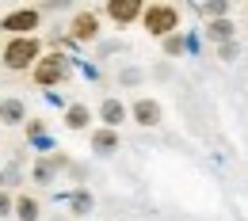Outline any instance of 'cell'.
<instances>
[{
    "label": "cell",
    "instance_id": "obj_1",
    "mask_svg": "<svg viewBox=\"0 0 248 221\" xmlns=\"http://www.w3.org/2000/svg\"><path fill=\"white\" fill-rule=\"evenodd\" d=\"M34 58H38V42H34V38H12L8 50H4L8 69H27Z\"/></svg>",
    "mask_w": 248,
    "mask_h": 221
},
{
    "label": "cell",
    "instance_id": "obj_2",
    "mask_svg": "<svg viewBox=\"0 0 248 221\" xmlns=\"http://www.w3.org/2000/svg\"><path fill=\"white\" fill-rule=\"evenodd\" d=\"M176 23H180V12H176V8H164V4H160V8H149V12H145V27L153 34H172Z\"/></svg>",
    "mask_w": 248,
    "mask_h": 221
},
{
    "label": "cell",
    "instance_id": "obj_3",
    "mask_svg": "<svg viewBox=\"0 0 248 221\" xmlns=\"http://www.w3.org/2000/svg\"><path fill=\"white\" fill-rule=\"evenodd\" d=\"M65 58H46V61L38 65V73H34V80L38 84H58V80H65Z\"/></svg>",
    "mask_w": 248,
    "mask_h": 221
},
{
    "label": "cell",
    "instance_id": "obj_4",
    "mask_svg": "<svg viewBox=\"0 0 248 221\" xmlns=\"http://www.w3.org/2000/svg\"><path fill=\"white\" fill-rule=\"evenodd\" d=\"M138 12H141V4H138V0H115V4H107V15H111V19H119V23L138 19Z\"/></svg>",
    "mask_w": 248,
    "mask_h": 221
},
{
    "label": "cell",
    "instance_id": "obj_5",
    "mask_svg": "<svg viewBox=\"0 0 248 221\" xmlns=\"http://www.w3.org/2000/svg\"><path fill=\"white\" fill-rule=\"evenodd\" d=\"M134 118H138L141 126H156V122H160V107H156L153 99H138V103H134Z\"/></svg>",
    "mask_w": 248,
    "mask_h": 221
},
{
    "label": "cell",
    "instance_id": "obj_6",
    "mask_svg": "<svg viewBox=\"0 0 248 221\" xmlns=\"http://www.w3.org/2000/svg\"><path fill=\"white\" fill-rule=\"evenodd\" d=\"M4 27H8V31H19V34L34 31V27H38V12H12Z\"/></svg>",
    "mask_w": 248,
    "mask_h": 221
},
{
    "label": "cell",
    "instance_id": "obj_7",
    "mask_svg": "<svg viewBox=\"0 0 248 221\" xmlns=\"http://www.w3.org/2000/svg\"><path fill=\"white\" fill-rule=\"evenodd\" d=\"M95 15H88V12H80L77 19H73V38H80V42H88V38H95Z\"/></svg>",
    "mask_w": 248,
    "mask_h": 221
},
{
    "label": "cell",
    "instance_id": "obj_8",
    "mask_svg": "<svg viewBox=\"0 0 248 221\" xmlns=\"http://www.w3.org/2000/svg\"><path fill=\"white\" fill-rule=\"evenodd\" d=\"M99 115H103V122H107V126H119V122L126 118V107L119 103V99H107V103L99 107Z\"/></svg>",
    "mask_w": 248,
    "mask_h": 221
},
{
    "label": "cell",
    "instance_id": "obj_9",
    "mask_svg": "<svg viewBox=\"0 0 248 221\" xmlns=\"http://www.w3.org/2000/svg\"><path fill=\"white\" fill-rule=\"evenodd\" d=\"M88 118H92V115H88V107H80V103H77V107H69L65 126H69V130H84V126H88Z\"/></svg>",
    "mask_w": 248,
    "mask_h": 221
},
{
    "label": "cell",
    "instance_id": "obj_10",
    "mask_svg": "<svg viewBox=\"0 0 248 221\" xmlns=\"http://www.w3.org/2000/svg\"><path fill=\"white\" fill-rule=\"evenodd\" d=\"M115 145H119L115 130H99V133H92V149H95V153H111Z\"/></svg>",
    "mask_w": 248,
    "mask_h": 221
},
{
    "label": "cell",
    "instance_id": "obj_11",
    "mask_svg": "<svg viewBox=\"0 0 248 221\" xmlns=\"http://www.w3.org/2000/svg\"><path fill=\"white\" fill-rule=\"evenodd\" d=\"M0 115H4V122H23V103H16V99H8V103H0Z\"/></svg>",
    "mask_w": 248,
    "mask_h": 221
},
{
    "label": "cell",
    "instance_id": "obj_12",
    "mask_svg": "<svg viewBox=\"0 0 248 221\" xmlns=\"http://www.w3.org/2000/svg\"><path fill=\"white\" fill-rule=\"evenodd\" d=\"M16 210H19V221H38V202L34 198H19Z\"/></svg>",
    "mask_w": 248,
    "mask_h": 221
},
{
    "label": "cell",
    "instance_id": "obj_13",
    "mask_svg": "<svg viewBox=\"0 0 248 221\" xmlns=\"http://www.w3.org/2000/svg\"><path fill=\"white\" fill-rule=\"evenodd\" d=\"M88 210H92V194H88V191H77V194H73V214L84 218Z\"/></svg>",
    "mask_w": 248,
    "mask_h": 221
},
{
    "label": "cell",
    "instance_id": "obj_14",
    "mask_svg": "<svg viewBox=\"0 0 248 221\" xmlns=\"http://www.w3.org/2000/svg\"><path fill=\"white\" fill-rule=\"evenodd\" d=\"M210 38H217V42H225V38H229V34H233V23H225V19H217V23H210Z\"/></svg>",
    "mask_w": 248,
    "mask_h": 221
},
{
    "label": "cell",
    "instance_id": "obj_15",
    "mask_svg": "<svg viewBox=\"0 0 248 221\" xmlns=\"http://www.w3.org/2000/svg\"><path fill=\"white\" fill-rule=\"evenodd\" d=\"M164 50H168V54H180V50H184V38H180V34H168V38H164Z\"/></svg>",
    "mask_w": 248,
    "mask_h": 221
},
{
    "label": "cell",
    "instance_id": "obj_16",
    "mask_svg": "<svg viewBox=\"0 0 248 221\" xmlns=\"http://www.w3.org/2000/svg\"><path fill=\"white\" fill-rule=\"evenodd\" d=\"M8 210H12V194H4V191H0V218H4Z\"/></svg>",
    "mask_w": 248,
    "mask_h": 221
},
{
    "label": "cell",
    "instance_id": "obj_17",
    "mask_svg": "<svg viewBox=\"0 0 248 221\" xmlns=\"http://www.w3.org/2000/svg\"><path fill=\"white\" fill-rule=\"evenodd\" d=\"M221 58H225V61H229V58H237V46H233V42H225V46H221Z\"/></svg>",
    "mask_w": 248,
    "mask_h": 221
},
{
    "label": "cell",
    "instance_id": "obj_18",
    "mask_svg": "<svg viewBox=\"0 0 248 221\" xmlns=\"http://www.w3.org/2000/svg\"><path fill=\"white\" fill-rule=\"evenodd\" d=\"M202 12H206V15H221V12H225V4H206Z\"/></svg>",
    "mask_w": 248,
    "mask_h": 221
},
{
    "label": "cell",
    "instance_id": "obj_19",
    "mask_svg": "<svg viewBox=\"0 0 248 221\" xmlns=\"http://www.w3.org/2000/svg\"><path fill=\"white\" fill-rule=\"evenodd\" d=\"M0 187H4V172H0Z\"/></svg>",
    "mask_w": 248,
    "mask_h": 221
}]
</instances>
